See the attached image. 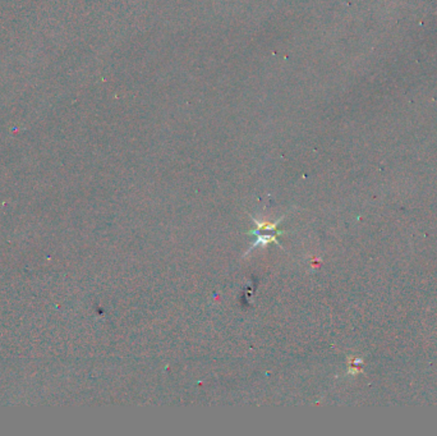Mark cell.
<instances>
[{
    "instance_id": "6da1fadb",
    "label": "cell",
    "mask_w": 437,
    "mask_h": 436,
    "mask_svg": "<svg viewBox=\"0 0 437 436\" xmlns=\"http://www.w3.org/2000/svg\"><path fill=\"white\" fill-rule=\"evenodd\" d=\"M282 220H283V218L279 219L275 223H270V222H262V220H256L255 219V223L258 224V229L250 231V233L255 234L258 238H256L255 244H252L251 247L248 249V252L253 250V249H258V247L262 249L266 244H271V242H275L277 246H280V244L277 242V236H282L285 231H277V227L282 223Z\"/></svg>"
}]
</instances>
